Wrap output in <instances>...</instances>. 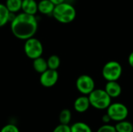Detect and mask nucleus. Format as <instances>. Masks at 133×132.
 <instances>
[{
  "label": "nucleus",
  "mask_w": 133,
  "mask_h": 132,
  "mask_svg": "<svg viewBox=\"0 0 133 132\" xmlns=\"http://www.w3.org/2000/svg\"><path fill=\"white\" fill-rule=\"evenodd\" d=\"M90 106V100L88 98V96L83 95L79 97H78L73 104L74 109L78 113H84L86 112Z\"/></svg>",
  "instance_id": "nucleus-10"
},
{
  "label": "nucleus",
  "mask_w": 133,
  "mask_h": 132,
  "mask_svg": "<svg viewBox=\"0 0 133 132\" xmlns=\"http://www.w3.org/2000/svg\"><path fill=\"white\" fill-rule=\"evenodd\" d=\"M52 16L59 23H69L75 19L76 16V11L73 5L64 2L55 6Z\"/></svg>",
  "instance_id": "nucleus-2"
},
{
  "label": "nucleus",
  "mask_w": 133,
  "mask_h": 132,
  "mask_svg": "<svg viewBox=\"0 0 133 132\" xmlns=\"http://www.w3.org/2000/svg\"><path fill=\"white\" fill-rule=\"evenodd\" d=\"M107 114L111 121L118 122L125 120L129 115L128 107L122 103H111L107 108Z\"/></svg>",
  "instance_id": "nucleus-6"
},
{
  "label": "nucleus",
  "mask_w": 133,
  "mask_h": 132,
  "mask_svg": "<svg viewBox=\"0 0 133 132\" xmlns=\"http://www.w3.org/2000/svg\"><path fill=\"white\" fill-rule=\"evenodd\" d=\"M21 9L23 10V12L35 16L38 12L37 2L35 0H23Z\"/></svg>",
  "instance_id": "nucleus-11"
},
{
  "label": "nucleus",
  "mask_w": 133,
  "mask_h": 132,
  "mask_svg": "<svg viewBox=\"0 0 133 132\" xmlns=\"http://www.w3.org/2000/svg\"><path fill=\"white\" fill-rule=\"evenodd\" d=\"M52 132H71V128L69 124H60L54 128Z\"/></svg>",
  "instance_id": "nucleus-22"
},
{
  "label": "nucleus",
  "mask_w": 133,
  "mask_h": 132,
  "mask_svg": "<svg viewBox=\"0 0 133 132\" xmlns=\"http://www.w3.org/2000/svg\"><path fill=\"white\" fill-rule=\"evenodd\" d=\"M71 132H93L91 128L84 122H76L70 126Z\"/></svg>",
  "instance_id": "nucleus-17"
},
{
  "label": "nucleus",
  "mask_w": 133,
  "mask_h": 132,
  "mask_svg": "<svg viewBox=\"0 0 133 132\" xmlns=\"http://www.w3.org/2000/svg\"><path fill=\"white\" fill-rule=\"evenodd\" d=\"M0 132H19V130L15 124H9L2 127Z\"/></svg>",
  "instance_id": "nucleus-21"
},
{
  "label": "nucleus",
  "mask_w": 133,
  "mask_h": 132,
  "mask_svg": "<svg viewBox=\"0 0 133 132\" xmlns=\"http://www.w3.org/2000/svg\"><path fill=\"white\" fill-rule=\"evenodd\" d=\"M10 15L11 13L6 8L5 5L0 3V27L4 26L8 23Z\"/></svg>",
  "instance_id": "nucleus-14"
},
{
  "label": "nucleus",
  "mask_w": 133,
  "mask_h": 132,
  "mask_svg": "<svg viewBox=\"0 0 133 132\" xmlns=\"http://www.w3.org/2000/svg\"><path fill=\"white\" fill-rule=\"evenodd\" d=\"M76 89L83 95L88 96L94 89L95 82L93 78L88 75H81L76 82Z\"/></svg>",
  "instance_id": "nucleus-7"
},
{
  "label": "nucleus",
  "mask_w": 133,
  "mask_h": 132,
  "mask_svg": "<svg viewBox=\"0 0 133 132\" xmlns=\"http://www.w3.org/2000/svg\"><path fill=\"white\" fill-rule=\"evenodd\" d=\"M55 5H58V4H61V3H62V2H64L65 0H50Z\"/></svg>",
  "instance_id": "nucleus-25"
},
{
  "label": "nucleus",
  "mask_w": 133,
  "mask_h": 132,
  "mask_svg": "<svg viewBox=\"0 0 133 132\" xmlns=\"http://www.w3.org/2000/svg\"><path fill=\"white\" fill-rule=\"evenodd\" d=\"M55 6L50 0H41L37 3L38 12L43 15H52Z\"/></svg>",
  "instance_id": "nucleus-12"
},
{
  "label": "nucleus",
  "mask_w": 133,
  "mask_h": 132,
  "mask_svg": "<svg viewBox=\"0 0 133 132\" xmlns=\"http://www.w3.org/2000/svg\"><path fill=\"white\" fill-rule=\"evenodd\" d=\"M33 67L37 72L41 74L48 68L47 60H45L42 57L37 58L33 60Z\"/></svg>",
  "instance_id": "nucleus-13"
},
{
  "label": "nucleus",
  "mask_w": 133,
  "mask_h": 132,
  "mask_svg": "<svg viewBox=\"0 0 133 132\" xmlns=\"http://www.w3.org/2000/svg\"><path fill=\"white\" fill-rule=\"evenodd\" d=\"M10 28L16 38L26 40L35 35L38 28V23L35 16L22 12L12 19Z\"/></svg>",
  "instance_id": "nucleus-1"
},
{
  "label": "nucleus",
  "mask_w": 133,
  "mask_h": 132,
  "mask_svg": "<svg viewBox=\"0 0 133 132\" xmlns=\"http://www.w3.org/2000/svg\"><path fill=\"white\" fill-rule=\"evenodd\" d=\"M97 132H117L115 127L109 124H105L102 126H101Z\"/></svg>",
  "instance_id": "nucleus-20"
},
{
  "label": "nucleus",
  "mask_w": 133,
  "mask_h": 132,
  "mask_svg": "<svg viewBox=\"0 0 133 132\" xmlns=\"http://www.w3.org/2000/svg\"><path fill=\"white\" fill-rule=\"evenodd\" d=\"M58 80V73L57 70L48 68L42 72L40 76V82L44 87L50 88L54 86Z\"/></svg>",
  "instance_id": "nucleus-8"
},
{
  "label": "nucleus",
  "mask_w": 133,
  "mask_h": 132,
  "mask_svg": "<svg viewBox=\"0 0 133 132\" xmlns=\"http://www.w3.org/2000/svg\"><path fill=\"white\" fill-rule=\"evenodd\" d=\"M111 121V120L110 117L108 115V114H104V115L102 117V121H103L104 123H105V124H108Z\"/></svg>",
  "instance_id": "nucleus-23"
},
{
  "label": "nucleus",
  "mask_w": 133,
  "mask_h": 132,
  "mask_svg": "<svg viewBox=\"0 0 133 132\" xmlns=\"http://www.w3.org/2000/svg\"><path fill=\"white\" fill-rule=\"evenodd\" d=\"M43 51V45L38 39L33 37L25 40L24 52L30 59L34 60L37 58L41 57Z\"/></svg>",
  "instance_id": "nucleus-5"
},
{
  "label": "nucleus",
  "mask_w": 133,
  "mask_h": 132,
  "mask_svg": "<svg viewBox=\"0 0 133 132\" xmlns=\"http://www.w3.org/2000/svg\"><path fill=\"white\" fill-rule=\"evenodd\" d=\"M47 63H48V68L53 69V70H57L58 68V67L60 66L61 60L58 55L53 54L48 58V59L47 60Z\"/></svg>",
  "instance_id": "nucleus-19"
},
{
  "label": "nucleus",
  "mask_w": 133,
  "mask_h": 132,
  "mask_svg": "<svg viewBox=\"0 0 133 132\" xmlns=\"http://www.w3.org/2000/svg\"><path fill=\"white\" fill-rule=\"evenodd\" d=\"M104 90L111 98L118 97L122 93V86L117 81H108L105 85Z\"/></svg>",
  "instance_id": "nucleus-9"
},
{
  "label": "nucleus",
  "mask_w": 133,
  "mask_h": 132,
  "mask_svg": "<svg viewBox=\"0 0 133 132\" xmlns=\"http://www.w3.org/2000/svg\"><path fill=\"white\" fill-rule=\"evenodd\" d=\"M122 74V66L116 61H108L102 68V75L107 81H118Z\"/></svg>",
  "instance_id": "nucleus-4"
},
{
  "label": "nucleus",
  "mask_w": 133,
  "mask_h": 132,
  "mask_svg": "<svg viewBox=\"0 0 133 132\" xmlns=\"http://www.w3.org/2000/svg\"><path fill=\"white\" fill-rule=\"evenodd\" d=\"M90 106L97 110H105L111 103V98L104 89H94L89 95Z\"/></svg>",
  "instance_id": "nucleus-3"
},
{
  "label": "nucleus",
  "mask_w": 133,
  "mask_h": 132,
  "mask_svg": "<svg viewBox=\"0 0 133 132\" xmlns=\"http://www.w3.org/2000/svg\"><path fill=\"white\" fill-rule=\"evenodd\" d=\"M115 127L117 132H133V124L125 120L118 121Z\"/></svg>",
  "instance_id": "nucleus-16"
},
{
  "label": "nucleus",
  "mask_w": 133,
  "mask_h": 132,
  "mask_svg": "<svg viewBox=\"0 0 133 132\" xmlns=\"http://www.w3.org/2000/svg\"><path fill=\"white\" fill-rule=\"evenodd\" d=\"M128 61H129V64L130 65V66L133 68V51L129 54V56L128 58Z\"/></svg>",
  "instance_id": "nucleus-24"
},
{
  "label": "nucleus",
  "mask_w": 133,
  "mask_h": 132,
  "mask_svg": "<svg viewBox=\"0 0 133 132\" xmlns=\"http://www.w3.org/2000/svg\"><path fill=\"white\" fill-rule=\"evenodd\" d=\"M22 1L23 0H6L5 5L10 13H14L21 9Z\"/></svg>",
  "instance_id": "nucleus-15"
},
{
  "label": "nucleus",
  "mask_w": 133,
  "mask_h": 132,
  "mask_svg": "<svg viewBox=\"0 0 133 132\" xmlns=\"http://www.w3.org/2000/svg\"><path fill=\"white\" fill-rule=\"evenodd\" d=\"M59 122L63 124H69L72 119V113L69 109H63L59 114Z\"/></svg>",
  "instance_id": "nucleus-18"
}]
</instances>
